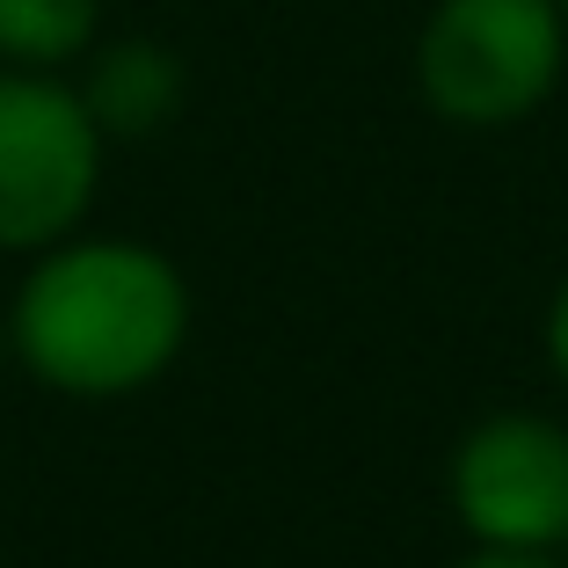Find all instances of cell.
Listing matches in <instances>:
<instances>
[{"label": "cell", "instance_id": "1", "mask_svg": "<svg viewBox=\"0 0 568 568\" xmlns=\"http://www.w3.org/2000/svg\"><path fill=\"white\" fill-rule=\"evenodd\" d=\"M16 357L73 402H124L153 386L190 335V284L146 241H51L16 292Z\"/></svg>", "mask_w": 568, "mask_h": 568}, {"label": "cell", "instance_id": "2", "mask_svg": "<svg viewBox=\"0 0 568 568\" xmlns=\"http://www.w3.org/2000/svg\"><path fill=\"white\" fill-rule=\"evenodd\" d=\"M561 67H568L561 0H437L416 37L423 102L467 132L532 118L561 88Z\"/></svg>", "mask_w": 568, "mask_h": 568}, {"label": "cell", "instance_id": "3", "mask_svg": "<svg viewBox=\"0 0 568 568\" xmlns=\"http://www.w3.org/2000/svg\"><path fill=\"white\" fill-rule=\"evenodd\" d=\"M102 124L81 88L44 67L0 73V248L44 255L88 219L102 183Z\"/></svg>", "mask_w": 568, "mask_h": 568}, {"label": "cell", "instance_id": "4", "mask_svg": "<svg viewBox=\"0 0 568 568\" xmlns=\"http://www.w3.org/2000/svg\"><path fill=\"white\" fill-rule=\"evenodd\" d=\"M452 510L474 547H568V430L525 408L474 423L452 452Z\"/></svg>", "mask_w": 568, "mask_h": 568}, {"label": "cell", "instance_id": "5", "mask_svg": "<svg viewBox=\"0 0 568 568\" xmlns=\"http://www.w3.org/2000/svg\"><path fill=\"white\" fill-rule=\"evenodd\" d=\"M183 59L153 37H110L88 51L81 102L95 110L102 139H153L161 124H175L183 110Z\"/></svg>", "mask_w": 568, "mask_h": 568}, {"label": "cell", "instance_id": "6", "mask_svg": "<svg viewBox=\"0 0 568 568\" xmlns=\"http://www.w3.org/2000/svg\"><path fill=\"white\" fill-rule=\"evenodd\" d=\"M102 37V0H0V59L59 73Z\"/></svg>", "mask_w": 568, "mask_h": 568}, {"label": "cell", "instance_id": "7", "mask_svg": "<svg viewBox=\"0 0 568 568\" xmlns=\"http://www.w3.org/2000/svg\"><path fill=\"white\" fill-rule=\"evenodd\" d=\"M459 568H568L554 547H474Z\"/></svg>", "mask_w": 568, "mask_h": 568}, {"label": "cell", "instance_id": "8", "mask_svg": "<svg viewBox=\"0 0 568 568\" xmlns=\"http://www.w3.org/2000/svg\"><path fill=\"white\" fill-rule=\"evenodd\" d=\"M547 357H554V372H561V386H568V277L554 284V306H547Z\"/></svg>", "mask_w": 568, "mask_h": 568}, {"label": "cell", "instance_id": "9", "mask_svg": "<svg viewBox=\"0 0 568 568\" xmlns=\"http://www.w3.org/2000/svg\"><path fill=\"white\" fill-rule=\"evenodd\" d=\"M561 8H568V0H561Z\"/></svg>", "mask_w": 568, "mask_h": 568}]
</instances>
